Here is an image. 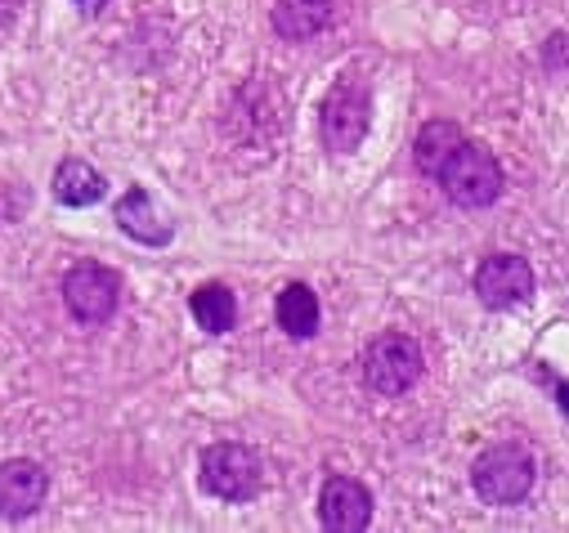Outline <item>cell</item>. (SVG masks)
I'll list each match as a JSON object with an SVG mask.
<instances>
[{"instance_id": "obj_16", "label": "cell", "mask_w": 569, "mask_h": 533, "mask_svg": "<svg viewBox=\"0 0 569 533\" xmlns=\"http://www.w3.org/2000/svg\"><path fill=\"white\" fill-rule=\"evenodd\" d=\"M19 6H23V0H0V23H10L19 14Z\"/></svg>"}, {"instance_id": "obj_10", "label": "cell", "mask_w": 569, "mask_h": 533, "mask_svg": "<svg viewBox=\"0 0 569 533\" xmlns=\"http://www.w3.org/2000/svg\"><path fill=\"white\" fill-rule=\"evenodd\" d=\"M112 220H117V229H121L126 238H134L139 247H167V242H171V224L158 215L149 189H139V184H130V189L121 193V202L112 207Z\"/></svg>"}, {"instance_id": "obj_6", "label": "cell", "mask_w": 569, "mask_h": 533, "mask_svg": "<svg viewBox=\"0 0 569 533\" xmlns=\"http://www.w3.org/2000/svg\"><path fill=\"white\" fill-rule=\"evenodd\" d=\"M63 305L86 328L108 323L117 314V305H121V274L108 270V264H99V260L72 264L68 279H63Z\"/></svg>"}, {"instance_id": "obj_17", "label": "cell", "mask_w": 569, "mask_h": 533, "mask_svg": "<svg viewBox=\"0 0 569 533\" xmlns=\"http://www.w3.org/2000/svg\"><path fill=\"white\" fill-rule=\"evenodd\" d=\"M81 6H86V0H81Z\"/></svg>"}, {"instance_id": "obj_5", "label": "cell", "mask_w": 569, "mask_h": 533, "mask_svg": "<svg viewBox=\"0 0 569 533\" xmlns=\"http://www.w3.org/2000/svg\"><path fill=\"white\" fill-rule=\"evenodd\" d=\"M368 125H372V90L359 77H346L332 86L319 130H323V144L332 153H355L368 140Z\"/></svg>"}, {"instance_id": "obj_7", "label": "cell", "mask_w": 569, "mask_h": 533, "mask_svg": "<svg viewBox=\"0 0 569 533\" xmlns=\"http://www.w3.org/2000/svg\"><path fill=\"white\" fill-rule=\"evenodd\" d=\"M476 296L489 305V310H511V305H525L533 296V270L525 255H511V251H493L480 260L476 270Z\"/></svg>"}, {"instance_id": "obj_14", "label": "cell", "mask_w": 569, "mask_h": 533, "mask_svg": "<svg viewBox=\"0 0 569 533\" xmlns=\"http://www.w3.org/2000/svg\"><path fill=\"white\" fill-rule=\"evenodd\" d=\"M462 140H467V135H462V125H453V121H426V125H421V135H417V144H412V162H417V171L436 180V171L449 162V153H453Z\"/></svg>"}, {"instance_id": "obj_15", "label": "cell", "mask_w": 569, "mask_h": 533, "mask_svg": "<svg viewBox=\"0 0 569 533\" xmlns=\"http://www.w3.org/2000/svg\"><path fill=\"white\" fill-rule=\"evenodd\" d=\"M189 314H193V323H198L202 332L224 336V332L238 323V301H233V292H229L224 283H207V288H198V292L189 296Z\"/></svg>"}, {"instance_id": "obj_11", "label": "cell", "mask_w": 569, "mask_h": 533, "mask_svg": "<svg viewBox=\"0 0 569 533\" xmlns=\"http://www.w3.org/2000/svg\"><path fill=\"white\" fill-rule=\"evenodd\" d=\"M337 6L332 0H273V32L282 41H310L332 23Z\"/></svg>"}, {"instance_id": "obj_13", "label": "cell", "mask_w": 569, "mask_h": 533, "mask_svg": "<svg viewBox=\"0 0 569 533\" xmlns=\"http://www.w3.org/2000/svg\"><path fill=\"white\" fill-rule=\"evenodd\" d=\"M273 319L278 328L297 336V341H310L319 332V296L306 288V283H288L278 292V305H273Z\"/></svg>"}, {"instance_id": "obj_3", "label": "cell", "mask_w": 569, "mask_h": 533, "mask_svg": "<svg viewBox=\"0 0 569 533\" xmlns=\"http://www.w3.org/2000/svg\"><path fill=\"white\" fill-rule=\"evenodd\" d=\"M421 368H426V354H421L417 336H408V332H381L363 350V381L372 394H386V399L408 394L417 385Z\"/></svg>"}, {"instance_id": "obj_8", "label": "cell", "mask_w": 569, "mask_h": 533, "mask_svg": "<svg viewBox=\"0 0 569 533\" xmlns=\"http://www.w3.org/2000/svg\"><path fill=\"white\" fill-rule=\"evenodd\" d=\"M319 520L332 533H363L372 524V493L355 475H332L319 493Z\"/></svg>"}, {"instance_id": "obj_12", "label": "cell", "mask_w": 569, "mask_h": 533, "mask_svg": "<svg viewBox=\"0 0 569 533\" xmlns=\"http://www.w3.org/2000/svg\"><path fill=\"white\" fill-rule=\"evenodd\" d=\"M103 193H108V180L99 175V167H90L86 158H68V162H59V171H54V198L63 202V207H94V202H103Z\"/></svg>"}, {"instance_id": "obj_2", "label": "cell", "mask_w": 569, "mask_h": 533, "mask_svg": "<svg viewBox=\"0 0 569 533\" xmlns=\"http://www.w3.org/2000/svg\"><path fill=\"white\" fill-rule=\"evenodd\" d=\"M436 180H440L445 193H449L458 207H467V211L493 207V202L502 198V167H498V158H493L489 149L471 144V140H462V144L449 153V162L436 171Z\"/></svg>"}, {"instance_id": "obj_1", "label": "cell", "mask_w": 569, "mask_h": 533, "mask_svg": "<svg viewBox=\"0 0 569 533\" xmlns=\"http://www.w3.org/2000/svg\"><path fill=\"white\" fill-rule=\"evenodd\" d=\"M533 480H538V462H533V453L525 444H493L471 466V484H476L480 502H489V506L525 502Z\"/></svg>"}, {"instance_id": "obj_4", "label": "cell", "mask_w": 569, "mask_h": 533, "mask_svg": "<svg viewBox=\"0 0 569 533\" xmlns=\"http://www.w3.org/2000/svg\"><path fill=\"white\" fill-rule=\"evenodd\" d=\"M202 489L216 493L220 502H256L264 489V471H260L256 449L233 444V440L211 444L202 453Z\"/></svg>"}, {"instance_id": "obj_9", "label": "cell", "mask_w": 569, "mask_h": 533, "mask_svg": "<svg viewBox=\"0 0 569 533\" xmlns=\"http://www.w3.org/2000/svg\"><path fill=\"white\" fill-rule=\"evenodd\" d=\"M50 493V475L32 457L0 466V520H32Z\"/></svg>"}]
</instances>
